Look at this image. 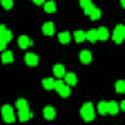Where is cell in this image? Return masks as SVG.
<instances>
[{"instance_id":"6da1fadb","label":"cell","mask_w":125,"mask_h":125,"mask_svg":"<svg viewBox=\"0 0 125 125\" xmlns=\"http://www.w3.org/2000/svg\"><path fill=\"white\" fill-rule=\"evenodd\" d=\"M80 112H81L83 119H84V121H87V122L93 121V119H94V116H96V113H94V107H93V104H91V103H84Z\"/></svg>"},{"instance_id":"7a4b0ae2","label":"cell","mask_w":125,"mask_h":125,"mask_svg":"<svg viewBox=\"0 0 125 125\" xmlns=\"http://www.w3.org/2000/svg\"><path fill=\"white\" fill-rule=\"evenodd\" d=\"M53 88L62 96V97H68L69 94H71V88H69V85L68 84H65L62 80H57V81H54V85H53Z\"/></svg>"},{"instance_id":"3957f363","label":"cell","mask_w":125,"mask_h":125,"mask_svg":"<svg viewBox=\"0 0 125 125\" xmlns=\"http://www.w3.org/2000/svg\"><path fill=\"white\" fill-rule=\"evenodd\" d=\"M2 118H3V121H5V122H9V124L15 122L13 107H12V106H9V104H5V106L2 107Z\"/></svg>"},{"instance_id":"277c9868","label":"cell","mask_w":125,"mask_h":125,"mask_svg":"<svg viewBox=\"0 0 125 125\" xmlns=\"http://www.w3.org/2000/svg\"><path fill=\"white\" fill-rule=\"evenodd\" d=\"M124 37H125V27L122 24H119V25H116V28L113 31V41L116 44H121L122 40H124Z\"/></svg>"},{"instance_id":"5b68a950","label":"cell","mask_w":125,"mask_h":125,"mask_svg":"<svg viewBox=\"0 0 125 125\" xmlns=\"http://www.w3.org/2000/svg\"><path fill=\"white\" fill-rule=\"evenodd\" d=\"M25 63L28 66H37V63H38V56L34 54V53H27L25 54Z\"/></svg>"},{"instance_id":"8992f818","label":"cell","mask_w":125,"mask_h":125,"mask_svg":"<svg viewBox=\"0 0 125 125\" xmlns=\"http://www.w3.org/2000/svg\"><path fill=\"white\" fill-rule=\"evenodd\" d=\"M43 116H44L46 119H49V121L54 119V116H56V110H54V107H52V106H46V107L43 109Z\"/></svg>"},{"instance_id":"52a82bcc","label":"cell","mask_w":125,"mask_h":125,"mask_svg":"<svg viewBox=\"0 0 125 125\" xmlns=\"http://www.w3.org/2000/svg\"><path fill=\"white\" fill-rule=\"evenodd\" d=\"M53 72H54V77H57V78H63V75H65V66L63 65H60V63H57V65H54L53 66Z\"/></svg>"},{"instance_id":"ba28073f","label":"cell","mask_w":125,"mask_h":125,"mask_svg":"<svg viewBox=\"0 0 125 125\" xmlns=\"http://www.w3.org/2000/svg\"><path fill=\"white\" fill-rule=\"evenodd\" d=\"M43 34H46V35H53L54 34V25H53V22H46V24H43Z\"/></svg>"},{"instance_id":"9c48e42d","label":"cell","mask_w":125,"mask_h":125,"mask_svg":"<svg viewBox=\"0 0 125 125\" xmlns=\"http://www.w3.org/2000/svg\"><path fill=\"white\" fill-rule=\"evenodd\" d=\"M96 31H97V40H107L109 38V31L106 27H100Z\"/></svg>"},{"instance_id":"30bf717a","label":"cell","mask_w":125,"mask_h":125,"mask_svg":"<svg viewBox=\"0 0 125 125\" xmlns=\"http://www.w3.org/2000/svg\"><path fill=\"white\" fill-rule=\"evenodd\" d=\"M18 44H19V47H21V49H27L28 46H31V44H32V41H31L27 35H21V37L18 38Z\"/></svg>"},{"instance_id":"8fae6325","label":"cell","mask_w":125,"mask_h":125,"mask_svg":"<svg viewBox=\"0 0 125 125\" xmlns=\"http://www.w3.org/2000/svg\"><path fill=\"white\" fill-rule=\"evenodd\" d=\"M63 77H65V83H66L68 85H75V84H77V77H75L74 72H68V74L65 72Z\"/></svg>"},{"instance_id":"7c38bea8","label":"cell","mask_w":125,"mask_h":125,"mask_svg":"<svg viewBox=\"0 0 125 125\" xmlns=\"http://www.w3.org/2000/svg\"><path fill=\"white\" fill-rule=\"evenodd\" d=\"M44 6V12H47V13H53V12H56V3L53 2V0H50V2H44L43 3Z\"/></svg>"},{"instance_id":"4fadbf2b","label":"cell","mask_w":125,"mask_h":125,"mask_svg":"<svg viewBox=\"0 0 125 125\" xmlns=\"http://www.w3.org/2000/svg\"><path fill=\"white\" fill-rule=\"evenodd\" d=\"M80 60L83 62V63H90L91 62V53L88 50H83L80 53Z\"/></svg>"},{"instance_id":"5bb4252c","label":"cell","mask_w":125,"mask_h":125,"mask_svg":"<svg viewBox=\"0 0 125 125\" xmlns=\"http://www.w3.org/2000/svg\"><path fill=\"white\" fill-rule=\"evenodd\" d=\"M119 112V106H118V103L116 102H109L107 103V113H110V115H116Z\"/></svg>"},{"instance_id":"9a60e30c","label":"cell","mask_w":125,"mask_h":125,"mask_svg":"<svg viewBox=\"0 0 125 125\" xmlns=\"http://www.w3.org/2000/svg\"><path fill=\"white\" fill-rule=\"evenodd\" d=\"M31 118H32V113L30 112V109H24V110H19V121L25 122V121H28V119H31Z\"/></svg>"},{"instance_id":"2e32d148","label":"cell","mask_w":125,"mask_h":125,"mask_svg":"<svg viewBox=\"0 0 125 125\" xmlns=\"http://www.w3.org/2000/svg\"><path fill=\"white\" fill-rule=\"evenodd\" d=\"M57 38H59V41H60L62 44H68V43H69V40H71V34H69L68 31L60 32V34L57 35Z\"/></svg>"},{"instance_id":"e0dca14e","label":"cell","mask_w":125,"mask_h":125,"mask_svg":"<svg viewBox=\"0 0 125 125\" xmlns=\"http://www.w3.org/2000/svg\"><path fill=\"white\" fill-rule=\"evenodd\" d=\"M2 62H3V63H10V62H13V53L12 52H3Z\"/></svg>"},{"instance_id":"ac0fdd59","label":"cell","mask_w":125,"mask_h":125,"mask_svg":"<svg viewBox=\"0 0 125 125\" xmlns=\"http://www.w3.org/2000/svg\"><path fill=\"white\" fill-rule=\"evenodd\" d=\"M85 38H87L88 41H91V43L97 41V31H96V30H90V31H87Z\"/></svg>"},{"instance_id":"d6986e66","label":"cell","mask_w":125,"mask_h":125,"mask_svg":"<svg viewBox=\"0 0 125 125\" xmlns=\"http://www.w3.org/2000/svg\"><path fill=\"white\" fill-rule=\"evenodd\" d=\"M100 15H102V12H100V9H97L96 6L91 9V12L88 13V16H90V19H93V21H96V19H99L100 18Z\"/></svg>"},{"instance_id":"ffe728a7","label":"cell","mask_w":125,"mask_h":125,"mask_svg":"<svg viewBox=\"0 0 125 125\" xmlns=\"http://www.w3.org/2000/svg\"><path fill=\"white\" fill-rule=\"evenodd\" d=\"M53 85H54V80L53 78H44L43 80V87L46 90H53Z\"/></svg>"},{"instance_id":"44dd1931","label":"cell","mask_w":125,"mask_h":125,"mask_svg":"<svg viewBox=\"0 0 125 125\" xmlns=\"http://www.w3.org/2000/svg\"><path fill=\"white\" fill-rule=\"evenodd\" d=\"M16 107H18V110L28 109V102H27L25 99H18V100H16Z\"/></svg>"},{"instance_id":"7402d4cb","label":"cell","mask_w":125,"mask_h":125,"mask_svg":"<svg viewBox=\"0 0 125 125\" xmlns=\"http://www.w3.org/2000/svg\"><path fill=\"white\" fill-rule=\"evenodd\" d=\"M74 37H75V40H77V43H81V41H84L85 40V32L84 31H75V34H74Z\"/></svg>"},{"instance_id":"603a6c76","label":"cell","mask_w":125,"mask_h":125,"mask_svg":"<svg viewBox=\"0 0 125 125\" xmlns=\"http://www.w3.org/2000/svg\"><path fill=\"white\" fill-rule=\"evenodd\" d=\"M97 109H99V113L100 115H106L107 113V103L106 102H100L99 106H97Z\"/></svg>"},{"instance_id":"cb8c5ba5","label":"cell","mask_w":125,"mask_h":125,"mask_svg":"<svg viewBox=\"0 0 125 125\" xmlns=\"http://www.w3.org/2000/svg\"><path fill=\"white\" fill-rule=\"evenodd\" d=\"M116 91L118 93H125V81H122V80H119L118 83H116Z\"/></svg>"},{"instance_id":"d4e9b609","label":"cell","mask_w":125,"mask_h":125,"mask_svg":"<svg viewBox=\"0 0 125 125\" xmlns=\"http://www.w3.org/2000/svg\"><path fill=\"white\" fill-rule=\"evenodd\" d=\"M12 37H13V35H12V31H10V30H8V28H6V31H5V32H3V35H2V38H3V40H5V41H6V43H9V41H10V40H12Z\"/></svg>"},{"instance_id":"484cf974","label":"cell","mask_w":125,"mask_h":125,"mask_svg":"<svg viewBox=\"0 0 125 125\" xmlns=\"http://www.w3.org/2000/svg\"><path fill=\"white\" fill-rule=\"evenodd\" d=\"M0 2H2V6L8 10L13 8V0H0Z\"/></svg>"},{"instance_id":"4316f807","label":"cell","mask_w":125,"mask_h":125,"mask_svg":"<svg viewBox=\"0 0 125 125\" xmlns=\"http://www.w3.org/2000/svg\"><path fill=\"white\" fill-rule=\"evenodd\" d=\"M90 3H91V0H80V6H81L83 9H84L85 6H88Z\"/></svg>"},{"instance_id":"83f0119b","label":"cell","mask_w":125,"mask_h":125,"mask_svg":"<svg viewBox=\"0 0 125 125\" xmlns=\"http://www.w3.org/2000/svg\"><path fill=\"white\" fill-rule=\"evenodd\" d=\"M93 8H94V5H93V3H90L88 6H85V8H84V13H85V15H88V13L91 12V9H93Z\"/></svg>"},{"instance_id":"f1b7e54d","label":"cell","mask_w":125,"mask_h":125,"mask_svg":"<svg viewBox=\"0 0 125 125\" xmlns=\"http://www.w3.org/2000/svg\"><path fill=\"white\" fill-rule=\"evenodd\" d=\"M6 44H8V43H6V41H5V40L2 38V37H0V52H3V50H5Z\"/></svg>"},{"instance_id":"f546056e","label":"cell","mask_w":125,"mask_h":125,"mask_svg":"<svg viewBox=\"0 0 125 125\" xmlns=\"http://www.w3.org/2000/svg\"><path fill=\"white\" fill-rule=\"evenodd\" d=\"M5 31H6V27H5L3 24H0V37L3 35V32H5Z\"/></svg>"},{"instance_id":"4dcf8cb0","label":"cell","mask_w":125,"mask_h":125,"mask_svg":"<svg viewBox=\"0 0 125 125\" xmlns=\"http://www.w3.org/2000/svg\"><path fill=\"white\" fill-rule=\"evenodd\" d=\"M32 2H34L35 5H43V3H44V0H32Z\"/></svg>"},{"instance_id":"1f68e13d","label":"cell","mask_w":125,"mask_h":125,"mask_svg":"<svg viewBox=\"0 0 125 125\" xmlns=\"http://www.w3.org/2000/svg\"><path fill=\"white\" fill-rule=\"evenodd\" d=\"M119 109H125V100H124V102H121V106H119Z\"/></svg>"},{"instance_id":"d6a6232c","label":"cell","mask_w":125,"mask_h":125,"mask_svg":"<svg viewBox=\"0 0 125 125\" xmlns=\"http://www.w3.org/2000/svg\"><path fill=\"white\" fill-rule=\"evenodd\" d=\"M121 5H122V6H125V0H121Z\"/></svg>"}]
</instances>
